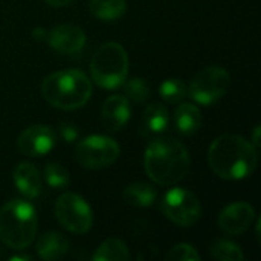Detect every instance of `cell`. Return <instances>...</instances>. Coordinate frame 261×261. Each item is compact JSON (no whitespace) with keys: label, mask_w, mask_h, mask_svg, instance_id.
Listing matches in <instances>:
<instances>
[{"label":"cell","mask_w":261,"mask_h":261,"mask_svg":"<svg viewBox=\"0 0 261 261\" xmlns=\"http://www.w3.org/2000/svg\"><path fill=\"white\" fill-rule=\"evenodd\" d=\"M208 164L219 177L225 180H242L255 171L258 148L243 136L226 133L211 142Z\"/></svg>","instance_id":"cell-1"},{"label":"cell","mask_w":261,"mask_h":261,"mask_svg":"<svg viewBox=\"0 0 261 261\" xmlns=\"http://www.w3.org/2000/svg\"><path fill=\"white\" fill-rule=\"evenodd\" d=\"M144 167L154 184L174 187L190 171V153L180 141L171 136H159L148 144Z\"/></svg>","instance_id":"cell-2"},{"label":"cell","mask_w":261,"mask_h":261,"mask_svg":"<svg viewBox=\"0 0 261 261\" xmlns=\"http://www.w3.org/2000/svg\"><path fill=\"white\" fill-rule=\"evenodd\" d=\"M41 95L55 109L76 110L90 99L92 83L83 70H58L43 80Z\"/></svg>","instance_id":"cell-3"},{"label":"cell","mask_w":261,"mask_h":261,"mask_svg":"<svg viewBox=\"0 0 261 261\" xmlns=\"http://www.w3.org/2000/svg\"><path fill=\"white\" fill-rule=\"evenodd\" d=\"M38 219L32 203L12 199L0 208V240L14 251L26 249L37 236Z\"/></svg>","instance_id":"cell-4"},{"label":"cell","mask_w":261,"mask_h":261,"mask_svg":"<svg viewBox=\"0 0 261 261\" xmlns=\"http://www.w3.org/2000/svg\"><path fill=\"white\" fill-rule=\"evenodd\" d=\"M92 80L102 89L121 87L128 75V55L116 41L101 44L90 60Z\"/></svg>","instance_id":"cell-5"},{"label":"cell","mask_w":261,"mask_h":261,"mask_svg":"<svg viewBox=\"0 0 261 261\" xmlns=\"http://www.w3.org/2000/svg\"><path fill=\"white\" fill-rule=\"evenodd\" d=\"M231 86V75L225 67L208 66L194 75L188 86V95L200 106L217 102Z\"/></svg>","instance_id":"cell-6"},{"label":"cell","mask_w":261,"mask_h":261,"mask_svg":"<svg viewBox=\"0 0 261 261\" xmlns=\"http://www.w3.org/2000/svg\"><path fill=\"white\" fill-rule=\"evenodd\" d=\"M164 216L182 228H190L197 223L202 216V205L197 196L187 188H171L161 200Z\"/></svg>","instance_id":"cell-7"},{"label":"cell","mask_w":261,"mask_h":261,"mask_svg":"<svg viewBox=\"0 0 261 261\" xmlns=\"http://www.w3.org/2000/svg\"><path fill=\"white\" fill-rule=\"evenodd\" d=\"M58 223L73 234H86L93 225V213L89 203L75 193L61 194L54 206Z\"/></svg>","instance_id":"cell-8"},{"label":"cell","mask_w":261,"mask_h":261,"mask_svg":"<svg viewBox=\"0 0 261 261\" xmlns=\"http://www.w3.org/2000/svg\"><path fill=\"white\" fill-rule=\"evenodd\" d=\"M75 156L83 167L90 170H102L118 161L119 145L109 136L92 135L78 142Z\"/></svg>","instance_id":"cell-9"},{"label":"cell","mask_w":261,"mask_h":261,"mask_svg":"<svg viewBox=\"0 0 261 261\" xmlns=\"http://www.w3.org/2000/svg\"><path fill=\"white\" fill-rule=\"evenodd\" d=\"M57 138L49 125L37 124L23 130L17 139V148L21 154L29 158H40L47 154L55 147Z\"/></svg>","instance_id":"cell-10"},{"label":"cell","mask_w":261,"mask_h":261,"mask_svg":"<svg viewBox=\"0 0 261 261\" xmlns=\"http://www.w3.org/2000/svg\"><path fill=\"white\" fill-rule=\"evenodd\" d=\"M255 220V211L248 202H236L228 205L219 216V228L229 236L246 232Z\"/></svg>","instance_id":"cell-11"},{"label":"cell","mask_w":261,"mask_h":261,"mask_svg":"<svg viewBox=\"0 0 261 261\" xmlns=\"http://www.w3.org/2000/svg\"><path fill=\"white\" fill-rule=\"evenodd\" d=\"M46 43L57 52L72 55L83 50L86 46V34L75 24H58L47 31Z\"/></svg>","instance_id":"cell-12"},{"label":"cell","mask_w":261,"mask_h":261,"mask_svg":"<svg viewBox=\"0 0 261 261\" xmlns=\"http://www.w3.org/2000/svg\"><path fill=\"white\" fill-rule=\"evenodd\" d=\"M130 102L124 95L109 96L101 107V121L110 132L121 130L130 121Z\"/></svg>","instance_id":"cell-13"},{"label":"cell","mask_w":261,"mask_h":261,"mask_svg":"<svg viewBox=\"0 0 261 261\" xmlns=\"http://www.w3.org/2000/svg\"><path fill=\"white\" fill-rule=\"evenodd\" d=\"M12 180L15 188L26 199L32 200L41 194V176L38 170L29 162H21L14 168Z\"/></svg>","instance_id":"cell-14"},{"label":"cell","mask_w":261,"mask_h":261,"mask_svg":"<svg viewBox=\"0 0 261 261\" xmlns=\"http://www.w3.org/2000/svg\"><path fill=\"white\" fill-rule=\"evenodd\" d=\"M35 249H37V255L41 260H60L69 251V240L63 234L50 231L38 239Z\"/></svg>","instance_id":"cell-15"},{"label":"cell","mask_w":261,"mask_h":261,"mask_svg":"<svg viewBox=\"0 0 261 261\" xmlns=\"http://www.w3.org/2000/svg\"><path fill=\"white\" fill-rule=\"evenodd\" d=\"M174 124L179 133L185 136L194 135L202 125V113L199 107L190 102H182L174 112Z\"/></svg>","instance_id":"cell-16"},{"label":"cell","mask_w":261,"mask_h":261,"mask_svg":"<svg viewBox=\"0 0 261 261\" xmlns=\"http://www.w3.org/2000/svg\"><path fill=\"white\" fill-rule=\"evenodd\" d=\"M142 122H144V132L147 135H150V136L162 135L168 130V125H170L168 110L162 104L153 102V104L147 106V109L144 110Z\"/></svg>","instance_id":"cell-17"},{"label":"cell","mask_w":261,"mask_h":261,"mask_svg":"<svg viewBox=\"0 0 261 261\" xmlns=\"http://www.w3.org/2000/svg\"><path fill=\"white\" fill-rule=\"evenodd\" d=\"M122 197H124L125 203L130 205V206L148 208L156 202L158 191L150 184L135 182V184H130L128 187H125V190L122 193Z\"/></svg>","instance_id":"cell-18"},{"label":"cell","mask_w":261,"mask_h":261,"mask_svg":"<svg viewBox=\"0 0 261 261\" xmlns=\"http://www.w3.org/2000/svg\"><path fill=\"white\" fill-rule=\"evenodd\" d=\"M90 12L102 21H115L121 18L127 11L125 0H90Z\"/></svg>","instance_id":"cell-19"},{"label":"cell","mask_w":261,"mask_h":261,"mask_svg":"<svg viewBox=\"0 0 261 261\" xmlns=\"http://www.w3.org/2000/svg\"><path fill=\"white\" fill-rule=\"evenodd\" d=\"M130 252L127 245L116 237L104 240L92 255L93 261H127Z\"/></svg>","instance_id":"cell-20"},{"label":"cell","mask_w":261,"mask_h":261,"mask_svg":"<svg viewBox=\"0 0 261 261\" xmlns=\"http://www.w3.org/2000/svg\"><path fill=\"white\" fill-rule=\"evenodd\" d=\"M211 255L219 261H243L245 255L243 251L239 245L234 242L225 240V239H217L211 243Z\"/></svg>","instance_id":"cell-21"},{"label":"cell","mask_w":261,"mask_h":261,"mask_svg":"<svg viewBox=\"0 0 261 261\" xmlns=\"http://www.w3.org/2000/svg\"><path fill=\"white\" fill-rule=\"evenodd\" d=\"M159 95L167 102H182L188 95V86L180 78H168L161 83Z\"/></svg>","instance_id":"cell-22"},{"label":"cell","mask_w":261,"mask_h":261,"mask_svg":"<svg viewBox=\"0 0 261 261\" xmlns=\"http://www.w3.org/2000/svg\"><path fill=\"white\" fill-rule=\"evenodd\" d=\"M44 179L50 188H64L69 185V171L58 162H49L44 167Z\"/></svg>","instance_id":"cell-23"},{"label":"cell","mask_w":261,"mask_h":261,"mask_svg":"<svg viewBox=\"0 0 261 261\" xmlns=\"http://www.w3.org/2000/svg\"><path fill=\"white\" fill-rule=\"evenodd\" d=\"M125 89V96L133 102H145L150 96V89L144 78H130L122 84Z\"/></svg>","instance_id":"cell-24"},{"label":"cell","mask_w":261,"mask_h":261,"mask_svg":"<svg viewBox=\"0 0 261 261\" xmlns=\"http://www.w3.org/2000/svg\"><path fill=\"white\" fill-rule=\"evenodd\" d=\"M167 261H199L200 255L197 254L196 248L188 243H179L173 246L168 254L165 255Z\"/></svg>","instance_id":"cell-25"},{"label":"cell","mask_w":261,"mask_h":261,"mask_svg":"<svg viewBox=\"0 0 261 261\" xmlns=\"http://www.w3.org/2000/svg\"><path fill=\"white\" fill-rule=\"evenodd\" d=\"M58 132H60V136L64 142H73L80 136V130L72 122H60Z\"/></svg>","instance_id":"cell-26"},{"label":"cell","mask_w":261,"mask_h":261,"mask_svg":"<svg viewBox=\"0 0 261 261\" xmlns=\"http://www.w3.org/2000/svg\"><path fill=\"white\" fill-rule=\"evenodd\" d=\"M32 37L37 40V41H46L47 38V31L44 28H35L32 31Z\"/></svg>","instance_id":"cell-27"},{"label":"cell","mask_w":261,"mask_h":261,"mask_svg":"<svg viewBox=\"0 0 261 261\" xmlns=\"http://www.w3.org/2000/svg\"><path fill=\"white\" fill-rule=\"evenodd\" d=\"M49 6H54V8H63V6H67L72 0H44Z\"/></svg>","instance_id":"cell-28"},{"label":"cell","mask_w":261,"mask_h":261,"mask_svg":"<svg viewBox=\"0 0 261 261\" xmlns=\"http://www.w3.org/2000/svg\"><path fill=\"white\" fill-rule=\"evenodd\" d=\"M252 145L255 148L260 147V125H255V128L252 132Z\"/></svg>","instance_id":"cell-29"},{"label":"cell","mask_w":261,"mask_h":261,"mask_svg":"<svg viewBox=\"0 0 261 261\" xmlns=\"http://www.w3.org/2000/svg\"><path fill=\"white\" fill-rule=\"evenodd\" d=\"M9 260L11 261H31L32 260V257L31 255H12V257H9Z\"/></svg>","instance_id":"cell-30"}]
</instances>
